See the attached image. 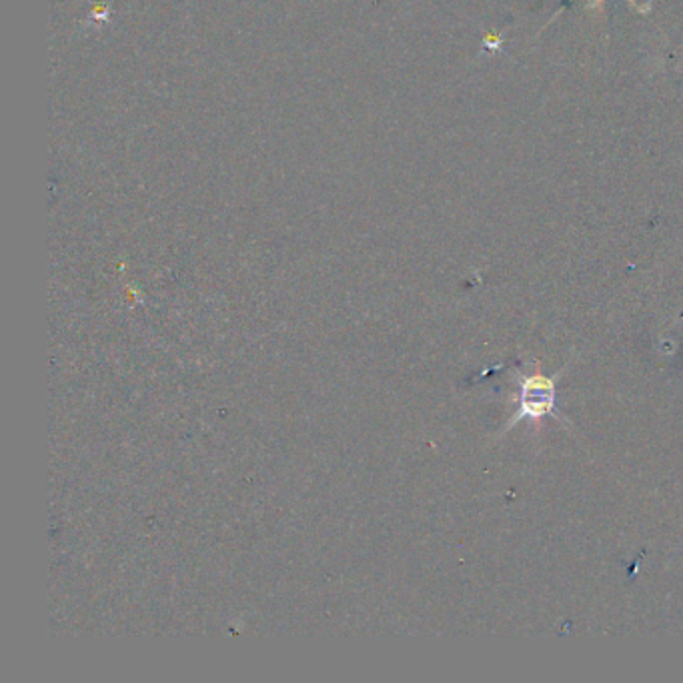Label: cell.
<instances>
[{"mask_svg":"<svg viewBox=\"0 0 683 683\" xmlns=\"http://www.w3.org/2000/svg\"><path fill=\"white\" fill-rule=\"evenodd\" d=\"M566 369L557 371L556 377H547L544 373H517V391L513 395L515 411L505 428L501 431L508 433L522 423L525 419L542 421L544 418H559L557 413V377Z\"/></svg>","mask_w":683,"mask_h":683,"instance_id":"cell-1","label":"cell"},{"mask_svg":"<svg viewBox=\"0 0 683 683\" xmlns=\"http://www.w3.org/2000/svg\"><path fill=\"white\" fill-rule=\"evenodd\" d=\"M569 4L571 2H576V0H568ZM627 4L634 9V11L641 12V14H648L651 11V7L646 4V7H641L637 0H626ZM603 4H605V0H591V9H595L597 12H602L603 14Z\"/></svg>","mask_w":683,"mask_h":683,"instance_id":"cell-2","label":"cell"}]
</instances>
